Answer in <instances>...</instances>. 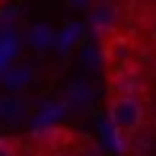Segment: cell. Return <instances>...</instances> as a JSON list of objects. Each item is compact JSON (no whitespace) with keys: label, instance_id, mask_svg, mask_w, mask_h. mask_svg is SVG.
<instances>
[{"label":"cell","instance_id":"obj_2","mask_svg":"<svg viewBox=\"0 0 156 156\" xmlns=\"http://www.w3.org/2000/svg\"><path fill=\"white\" fill-rule=\"evenodd\" d=\"M115 23H118V10H115V3H99L96 10H93V26H96V32H112L115 29Z\"/></svg>","mask_w":156,"mask_h":156},{"label":"cell","instance_id":"obj_4","mask_svg":"<svg viewBox=\"0 0 156 156\" xmlns=\"http://www.w3.org/2000/svg\"><path fill=\"white\" fill-rule=\"evenodd\" d=\"M48 38H51V35H48V29H35V32H32V41H35L38 48H45Z\"/></svg>","mask_w":156,"mask_h":156},{"label":"cell","instance_id":"obj_6","mask_svg":"<svg viewBox=\"0 0 156 156\" xmlns=\"http://www.w3.org/2000/svg\"><path fill=\"white\" fill-rule=\"evenodd\" d=\"M73 3H89V0H73Z\"/></svg>","mask_w":156,"mask_h":156},{"label":"cell","instance_id":"obj_7","mask_svg":"<svg viewBox=\"0 0 156 156\" xmlns=\"http://www.w3.org/2000/svg\"><path fill=\"white\" fill-rule=\"evenodd\" d=\"M0 3H6V0H0Z\"/></svg>","mask_w":156,"mask_h":156},{"label":"cell","instance_id":"obj_1","mask_svg":"<svg viewBox=\"0 0 156 156\" xmlns=\"http://www.w3.org/2000/svg\"><path fill=\"white\" fill-rule=\"evenodd\" d=\"M147 121V108L137 99V93H112L108 99V124L118 134H134Z\"/></svg>","mask_w":156,"mask_h":156},{"label":"cell","instance_id":"obj_5","mask_svg":"<svg viewBox=\"0 0 156 156\" xmlns=\"http://www.w3.org/2000/svg\"><path fill=\"white\" fill-rule=\"evenodd\" d=\"M76 156H102V153H99L93 144H86V147H80V150H76Z\"/></svg>","mask_w":156,"mask_h":156},{"label":"cell","instance_id":"obj_3","mask_svg":"<svg viewBox=\"0 0 156 156\" xmlns=\"http://www.w3.org/2000/svg\"><path fill=\"white\" fill-rule=\"evenodd\" d=\"M0 156H19V140L16 137H0Z\"/></svg>","mask_w":156,"mask_h":156}]
</instances>
